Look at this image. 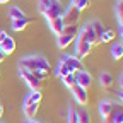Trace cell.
<instances>
[{
  "label": "cell",
  "mask_w": 123,
  "mask_h": 123,
  "mask_svg": "<svg viewBox=\"0 0 123 123\" xmlns=\"http://www.w3.org/2000/svg\"><path fill=\"white\" fill-rule=\"evenodd\" d=\"M75 77H77V84H79V86H82L84 89L91 87V84H92V75H91L89 72H86V70L75 72Z\"/></svg>",
  "instance_id": "cell-9"
},
{
  "label": "cell",
  "mask_w": 123,
  "mask_h": 123,
  "mask_svg": "<svg viewBox=\"0 0 123 123\" xmlns=\"http://www.w3.org/2000/svg\"><path fill=\"white\" fill-rule=\"evenodd\" d=\"M34 75H36L38 79L43 82V80L46 79V77H48V72H44V70H36V72H34Z\"/></svg>",
  "instance_id": "cell-30"
},
{
  "label": "cell",
  "mask_w": 123,
  "mask_h": 123,
  "mask_svg": "<svg viewBox=\"0 0 123 123\" xmlns=\"http://www.w3.org/2000/svg\"><path fill=\"white\" fill-rule=\"evenodd\" d=\"M10 0H0V4H9Z\"/></svg>",
  "instance_id": "cell-38"
},
{
  "label": "cell",
  "mask_w": 123,
  "mask_h": 123,
  "mask_svg": "<svg viewBox=\"0 0 123 123\" xmlns=\"http://www.w3.org/2000/svg\"><path fill=\"white\" fill-rule=\"evenodd\" d=\"M116 17H118V24L123 26V0H118L116 4Z\"/></svg>",
  "instance_id": "cell-26"
},
{
  "label": "cell",
  "mask_w": 123,
  "mask_h": 123,
  "mask_svg": "<svg viewBox=\"0 0 123 123\" xmlns=\"http://www.w3.org/2000/svg\"><path fill=\"white\" fill-rule=\"evenodd\" d=\"M118 33H120V34L123 36V26H120V29H118Z\"/></svg>",
  "instance_id": "cell-36"
},
{
  "label": "cell",
  "mask_w": 123,
  "mask_h": 123,
  "mask_svg": "<svg viewBox=\"0 0 123 123\" xmlns=\"http://www.w3.org/2000/svg\"><path fill=\"white\" fill-rule=\"evenodd\" d=\"M111 56H113V60H121L123 58V44L121 43H115L111 46Z\"/></svg>",
  "instance_id": "cell-21"
},
{
  "label": "cell",
  "mask_w": 123,
  "mask_h": 123,
  "mask_svg": "<svg viewBox=\"0 0 123 123\" xmlns=\"http://www.w3.org/2000/svg\"><path fill=\"white\" fill-rule=\"evenodd\" d=\"M39 123H41V121H39Z\"/></svg>",
  "instance_id": "cell-41"
},
{
  "label": "cell",
  "mask_w": 123,
  "mask_h": 123,
  "mask_svg": "<svg viewBox=\"0 0 123 123\" xmlns=\"http://www.w3.org/2000/svg\"><path fill=\"white\" fill-rule=\"evenodd\" d=\"M72 5L77 7V9L82 12V10H86V9L91 5V0H72Z\"/></svg>",
  "instance_id": "cell-25"
},
{
  "label": "cell",
  "mask_w": 123,
  "mask_h": 123,
  "mask_svg": "<svg viewBox=\"0 0 123 123\" xmlns=\"http://www.w3.org/2000/svg\"><path fill=\"white\" fill-rule=\"evenodd\" d=\"M7 36H9V34L5 33V31H0V43H2V41H4V39H5Z\"/></svg>",
  "instance_id": "cell-31"
},
{
  "label": "cell",
  "mask_w": 123,
  "mask_h": 123,
  "mask_svg": "<svg viewBox=\"0 0 123 123\" xmlns=\"http://www.w3.org/2000/svg\"><path fill=\"white\" fill-rule=\"evenodd\" d=\"M63 33H65V34H74V36H77V34H79V26H77V24H70V26H65Z\"/></svg>",
  "instance_id": "cell-28"
},
{
  "label": "cell",
  "mask_w": 123,
  "mask_h": 123,
  "mask_svg": "<svg viewBox=\"0 0 123 123\" xmlns=\"http://www.w3.org/2000/svg\"><path fill=\"white\" fill-rule=\"evenodd\" d=\"M72 89V94H74V99L79 103V104H87V101H89V96H87V89H84L82 86H79V84H75L74 87H70Z\"/></svg>",
  "instance_id": "cell-6"
},
{
  "label": "cell",
  "mask_w": 123,
  "mask_h": 123,
  "mask_svg": "<svg viewBox=\"0 0 123 123\" xmlns=\"http://www.w3.org/2000/svg\"><path fill=\"white\" fill-rule=\"evenodd\" d=\"M68 74H74V72L68 68V65L65 63L63 60H60V63H58V75H60V79L65 77V75H68Z\"/></svg>",
  "instance_id": "cell-22"
},
{
  "label": "cell",
  "mask_w": 123,
  "mask_h": 123,
  "mask_svg": "<svg viewBox=\"0 0 123 123\" xmlns=\"http://www.w3.org/2000/svg\"><path fill=\"white\" fill-rule=\"evenodd\" d=\"M62 82H63V84L70 89V87H74V86L77 84V77H75V74H68V75H65V77H62Z\"/></svg>",
  "instance_id": "cell-23"
},
{
  "label": "cell",
  "mask_w": 123,
  "mask_h": 123,
  "mask_svg": "<svg viewBox=\"0 0 123 123\" xmlns=\"http://www.w3.org/2000/svg\"><path fill=\"white\" fill-rule=\"evenodd\" d=\"M116 103H113V101H110V99H104V101H101L99 103V113H101V116H103V120L104 118H108L115 110H116Z\"/></svg>",
  "instance_id": "cell-8"
},
{
  "label": "cell",
  "mask_w": 123,
  "mask_h": 123,
  "mask_svg": "<svg viewBox=\"0 0 123 123\" xmlns=\"http://www.w3.org/2000/svg\"><path fill=\"white\" fill-rule=\"evenodd\" d=\"M56 4H60V0H38V10L44 14L51 5H56Z\"/></svg>",
  "instance_id": "cell-18"
},
{
  "label": "cell",
  "mask_w": 123,
  "mask_h": 123,
  "mask_svg": "<svg viewBox=\"0 0 123 123\" xmlns=\"http://www.w3.org/2000/svg\"><path fill=\"white\" fill-rule=\"evenodd\" d=\"M38 110H39V104H27V106H22L24 116H26L27 120H33V118L38 115Z\"/></svg>",
  "instance_id": "cell-16"
},
{
  "label": "cell",
  "mask_w": 123,
  "mask_h": 123,
  "mask_svg": "<svg viewBox=\"0 0 123 123\" xmlns=\"http://www.w3.org/2000/svg\"><path fill=\"white\" fill-rule=\"evenodd\" d=\"M0 50H2L5 55H10V53H14L15 51V41H14V38H10V36H7L2 43H0Z\"/></svg>",
  "instance_id": "cell-14"
},
{
  "label": "cell",
  "mask_w": 123,
  "mask_h": 123,
  "mask_svg": "<svg viewBox=\"0 0 123 123\" xmlns=\"http://www.w3.org/2000/svg\"><path fill=\"white\" fill-rule=\"evenodd\" d=\"M24 123H39V121H36V120H34V118H33V120H26V121H24Z\"/></svg>",
  "instance_id": "cell-34"
},
{
  "label": "cell",
  "mask_w": 123,
  "mask_h": 123,
  "mask_svg": "<svg viewBox=\"0 0 123 123\" xmlns=\"http://www.w3.org/2000/svg\"><path fill=\"white\" fill-rule=\"evenodd\" d=\"M120 101H121V103H123V91H121V92H120Z\"/></svg>",
  "instance_id": "cell-37"
},
{
  "label": "cell",
  "mask_w": 123,
  "mask_h": 123,
  "mask_svg": "<svg viewBox=\"0 0 123 123\" xmlns=\"http://www.w3.org/2000/svg\"><path fill=\"white\" fill-rule=\"evenodd\" d=\"M19 68H26V70H31V72H36V70L50 72L51 65H50V62L41 55H29V56L19 60Z\"/></svg>",
  "instance_id": "cell-1"
},
{
  "label": "cell",
  "mask_w": 123,
  "mask_h": 123,
  "mask_svg": "<svg viewBox=\"0 0 123 123\" xmlns=\"http://www.w3.org/2000/svg\"><path fill=\"white\" fill-rule=\"evenodd\" d=\"M41 99H43V94H41L39 91H31L29 94L24 98L22 106H27V104H39V103H41Z\"/></svg>",
  "instance_id": "cell-12"
},
{
  "label": "cell",
  "mask_w": 123,
  "mask_h": 123,
  "mask_svg": "<svg viewBox=\"0 0 123 123\" xmlns=\"http://www.w3.org/2000/svg\"><path fill=\"white\" fill-rule=\"evenodd\" d=\"M79 19H80V10L70 5L63 10V14H62V21H63L65 26H70V24H79Z\"/></svg>",
  "instance_id": "cell-3"
},
{
  "label": "cell",
  "mask_w": 123,
  "mask_h": 123,
  "mask_svg": "<svg viewBox=\"0 0 123 123\" xmlns=\"http://www.w3.org/2000/svg\"><path fill=\"white\" fill-rule=\"evenodd\" d=\"M103 123H123V106H116V110L108 116V118H104L103 120Z\"/></svg>",
  "instance_id": "cell-10"
},
{
  "label": "cell",
  "mask_w": 123,
  "mask_h": 123,
  "mask_svg": "<svg viewBox=\"0 0 123 123\" xmlns=\"http://www.w3.org/2000/svg\"><path fill=\"white\" fill-rule=\"evenodd\" d=\"M77 123H91V116L86 110L77 111Z\"/></svg>",
  "instance_id": "cell-24"
},
{
  "label": "cell",
  "mask_w": 123,
  "mask_h": 123,
  "mask_svg": "<svg viewBox=\"0 0 123 123\" xmlns=\"http://www.w3.org/2000/svg\"><path fill=\"white\" fill-rule=\"evenodd\" d=\"M29 24V17H22V19H12V29L14 31H24Z\"/></svg>",
  "instance_id": "cell-17"
},
{
  "label": "cell",
  "mask_w": 123,
  "mask_h": 123,
  "mask_svg": "<svg viewBox=\"0 0 123 123\" xmlns=\"http://www.w3.org/2000/svg\"><path fill=\"white\" fill-rule=\"evenodd\" d=\"M91 26H92V29H94L96 36H101V34H103L104 27H103V24H101L99 21H91Z\"/></svg>",
  "instance_id": "cell-27"
},
{
  "label": "cell",
  "mask_w": 123,
  "mask_h": 123,
  "mask_svg": "<svg viewBox=\"0 0 123 123\" xmlns=\"http://www.w3.org/2000/svg\"><path fill=\"white\" fill-rule=\"evenodd\" d=\"M65 62V63L68 65V68L75 74V72H80V70H84V63H82V60L79 58V56H75V55H67L65 58H62Z\"/></svg>",
  "instance_id": "cell-7"
},
{
  "label": "cell",
  "mask_w": 123,
  "mask_h": 123,
  "mask_svg": "<svg viewBox=\"0 0 123 123\" xmlns=\"http://www.w3.org/2000/svg\"><path fill=\"white\" fill-rule=\"evenodd\" d=\"M4 113H5V108H4V104H2V103H0V118L4 116Z\"/></svg>",
  "instance_id": "cell-32"
},
{
  "label": "cell",
  "mask_w": 123,
  "mask_h": 123,
  "mask_svg": "<svg viewBox=\"0 0 123 123\" xmlns=\"http://www.w3.org/2000/svg\"><path fill=\"white\" fill-rule=\"evenodd\" d=\"M75 39H77V41H87V43H91L92 46H96L98 43H101V41H99V36H96V33H94V29H92L91 22H87V24L79 31V34H77Z\"/></svg>",
  "instance_id": "cell-2"
},
{
  "label": "cell",
  "mask_w": 123,
  "mask_h": 123,
  "mask_svg": "<svg viewBox=\"0 0 123 123\" xmlns=\"http://www.w3.org/2000/svg\"><path fill=\"white\" fill-rule=\"evenodd\" d=\"M94 48L91 43H87V41H77L75 39V56H79L80 60H84V58H87L89 55H91V50Z\"/></svg>",
  "instance_id": "cell-5"
},
{
  "label": "cell",
  "mask_w": 123,
  "mask_h": 123,
  "mask_svg": "<svg viewBox=\"0 0 123 123\" xmlns=\"http://www.w3.org/2000/svg\"><path fill=\"white\" fill-rule=\"evenodd\" d=\"M120 87H121V89H123V74H121V75H120Z\"/></svg>",
  "instance_id": "cell-35"
},
{
  "label": "cell",
  "mask_w": 123,
  "mask_h": 123,
  "mask_svg": "<svg viewBox=\"0 0 123 123\" xmlns=\"http://www.w3.org/2000/svg\"><path fill=\"white\" fill-rule=\"evenodd\" d=\"M115 38H116V31L115 29H106V31H103V34L99 36V41L101 43H110Z\"/></svg>",
  "instance_id": "cell-20"
},
{
  "label": "cell",
  "mask_w": 123,
  "mask_h": 123,
  "mask_svg": "<svg viewBox=\"0 0 123 123\" xmlns=\"http://www.w3.org/2000/svg\"><path fill=\"white\" fill-rule=\"evenodd\" d=\"M121 44H123V36H121Z\"/></svg>",
  "instance_id": "cell-39"
},
{
  "label": "cell",
  "mask_w": 123,
  "mask_h": 123,
  "mask_svg": "<svg viewBox=\"0 0 123 123\" xmlns=\"http://www.w3.org/2000/svg\"><path fill=\"white\" fill-rule=\"evenodd\" d=\"M19 72H21V77L26 80V84L29 86V89H33V91H39V89H41V84H43V82L34 75V72L26 70V68H19Z\"/></svg>",
  "instance_id": "cell-4"
},
{
  "label": "cell",
  "mask_w": 123,
  "mask_h": 123,
  "mask_svg": "<svg viewBox=\"0 0 123 123\" xmlns=\"http://www.w3.org/2000/svg\"><path fill=\"white\" fill-rule=\"evenodd\" d=\"M75 38H77V36H74V34H65V33H62V34L56 36V43H58V46H60L62 50H65V48H68V46L75 41Z\"/></svg>",
  "instance_id": "cell-11"
},
{
  "label": "cell",
  "mask_w": 123,
  "mask_h": 123,
  "mask_svg": "<svg viewBox=\"0 0 123 123\" xmlns=\"http://www.w3.org/2000/svg\"><path fill=\"white\" fill-rule=\"evenodd\" d=\"M0 123H2V121H0Z\"/></svg>",
  "instance_id": "cell-40"
},
{
  "label": "cell",
  "mask_w": 123,
  "mask_h": 123,
  "mask_svg": "<svg viewBox=\"0 0 123 123\" xmlns=\"http://www.w3.org/2000/svg\"><path fill=\"white\" fill-rule=\"evenodd\" d=\"M67 123H77V111L70 106L68 108V116H67Z\"/></svg>",
  "instance_id": "cell-29"
},
{
  "label": "cell",
  "mask_w": 123,
  "mask_h": 123,
  "mask_svg": "<svg viewBox=\"0 0 123 123\" xmlns=\"http://www.w3.org/2000/svg\"><path fill=\"white\" fill-rule=\"evenodd\" d=\"M48 24H50V29L53 31L56 36L62 34V33H63V29H65V24H63V21H62V15H60V17L51 19V21H48Z\"/></svg>",
  "instance_id": "cell-13"
},
{
  "label": "cell",
  "mask_w": 123,
  "mask_h": 123,
  "mask_svg": "<svg viewBox=\"0 0 123 123\" xmlns=\"http://www.w3.org/2000/svg\"><path fill=\"white\" fill-rule=\"evenodd\" d=\"M99 84H101V87H103V89H111V87H113V84H115L113 75H111L110 72H103V74L99 75Z\"/></svg>",
  "instance_id": "cell-15"
},
{
  "label": "cell",
  "mask_w": 123,
  "mask_h": 123,
  "mask_svg": "<svg viewBox=\"0 0 123 123\" xmlns=\"http://www.w3.org/2000/svg\"><path fill=\"white\" fill-rule=\"evenodd\" d=\"M5 56H7V55H5V53H4L2 50H0V63H2V62L5 60Z\"/></svg>",
  "instance_id": "cell-33"
},
{
  "label": "cell",
  "mask_w": 123,
  "mask_h": 123,
  "mask_svg": "<svg viewBox=\"0 0 123 123\" xmlns=\"http://www.w3.org/2000/svg\"><path fill=\"white\" fill-rule=\"evenodd\" d=\"M9 17H10V19H22V17H27V15L24 14V10H22L21 7L14 5V7L9 9Z\"/></svg>",
  "instance_id": "cell-19"
}]
</instances>
